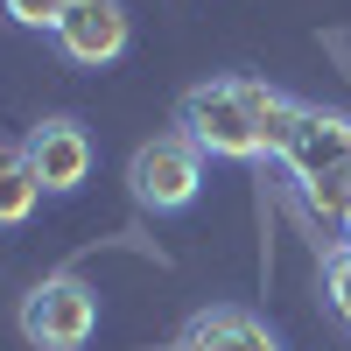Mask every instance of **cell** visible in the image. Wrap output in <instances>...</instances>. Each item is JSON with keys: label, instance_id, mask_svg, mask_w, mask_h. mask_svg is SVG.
<instances>
[{"label": "cell", "instance_id": "cell-10", "mask_svg": "<svg viewBox=\"0 0 351 351\" xmlns=\"http://www.w3.org/2000/svg\"><path fill=\"white\" fill-rule=\"evenodd\" d=\"M0 14L14 28H36V36H56V21L71 14V0H0Z\"/></svg>", "mask_w": 351, "mask_h": 351}, {"label": "cell", "instance_id": "cell-1", "mask_svg": "<svg viewBox=\"0 0 351 351\" xmlns=\"http://www.w3.org/2000/svg\"><path fill=\"white\" fill-rule=\"evenodd\" d=\"M295 106L302 99H288L267 77H204L176 99V127L211 162H274Z\"/></svg>", "mask_w": 351, "mask_h": 351}, {"label": "cell", "instance_id": "cell-5", "mask_svg": "<svg viewBox=\"0 0 351 351\" xmlns=\"http://www.w3.org/2000/svg\"><path fill=\"white\" fill-rule=\"evenodd\" d=\"M49 43L64 49V64L106 71V64H120V56H127L134 28H127V8H120V0H71V14L56 21Z\"/></svg>", "mask_w": 351, "mask_h": 351}, {"label": "cell", "instance_id": "cell-11", "mask_svg": "<svg viewBox=\"0 0 351 351\" xmlns=\"http://www.w3.org/2000/svg\"><path fill=\"white\" fill-rule=\"evenodd\" d=\"M337 246H351V204L337 211Z\"/></svg>", "mask_w": 351, "mask_h": 351}, {"label": "cell", "instance_id": "cell-7", "mask_svg": "<svg viewBox=\"0 0 351 351\" xmlns=\"http://www.w3.org/2000/svg\"><path fill=\"white\" fill-rule=\"evenodd\" d=\"M169 351H281V337L260 324L253 309L239 302H211V309H197L183 330H176Z\"/></svg>", "mask_w": 351, "mask_h": 351}, {"label": "cell", "instance_id": "cell-4", "mask_svg": "<svg viewBox=\"0 0 351 351\" xmlns=\"http://www.w3.org/2000/svg\"><path fill=\"white\" fill-rule=\"evenodd\" d=\"M99 330V295L77 274H43L21 295V337L43 351H84Z\"/></svg>", "mask_w": 351, "mask_h": 351}, {"label": "cell", "instance_id": "cell-2", "mask_svg": "<svg viewBox=\"0 0 351 351\" xmlns=\"http://www.w3.org/2000/svg\"><path fill=\"white\" fill-rule=\"evenodd\" d=\"M274 162L288 169V183L295 197L309 204L316 218H330L351 204V112L337 106H295V120H288Z\"/></svg>", "mask_w": 351, "mask_h": 351}, {"label": "cell", "instance_id": "cell-6", "mask_svg": "<svg viewBox=\"0 0 351 351\" xmlns=\"http://www.w3.org/2000/svg\"><path fill=\"white\" fill-rule=\"evenodd\" d=\"M28 162H36V183H43V197H71V190H84L92 183V162H99V148H92V134H84L77 120H43V127H28Z\"/></svg>", "mask_w": 351, "mask_h": 351}, {"label": "cell", "instance_id": "cell-3", "mask_svg": "<svg viewBox=\"0 0 351 351\" xmlns=\"http://www.w3.org/2000/svg\"><path fill=\"white\" fill-rule=\"evenodd\" d=\"M127 197L141 204V211H190V204L204 197V148L176 127V134H155V141H141L134 162H127Z\"/></svg>", "mask_w": 351, "mask_h": 351}, {"label": "cell", "instance_id": "cell-9", "mask_svg": "<svg viewBox=\"0 0 351 351\" xmlns=\"http://www.w3.org/2000/svg\"><path fill=\"white\" fill-rule=\"evenodd\" d=\"M324 302L337 309V324L351 330V246H330L324 253Z\"/></svg>", "mask_w": 351, "mask_h": 351}, {"label": "cell", "instance_id": "cell-8", "mask_svg": "<svg viewBox=\"0 0 351 351\" xmlns=\"http://www.w3.org/2000/svg\"><path fill=\"white\" fill-rule=\"evenodd\" d=\"M43 204V183H36V162H28L21 141H0V232L8 225H28Z\"/></svg>", "mask_w": 351, "mask_h": 351}]
</instances>
